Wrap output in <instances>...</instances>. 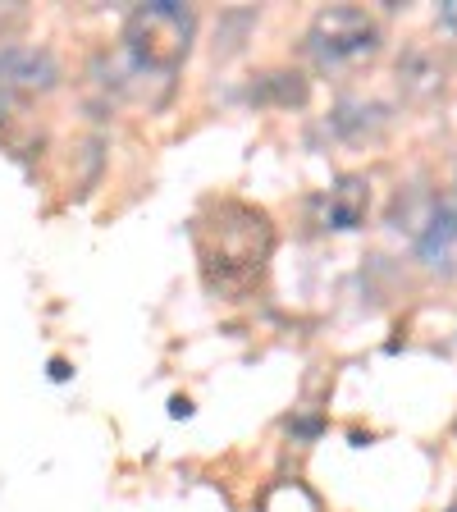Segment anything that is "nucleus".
<instances>
[{
  "label": "nucleus",
  "instance_id": "f257e3e1",
  "mask_svg": "<svg viewBox=\"0 0 457 512\" xmlns=\"http://www.w3.org/2000/svg\"><path fill=\"white\" fill-rule=\"evenodd\" d=\"M202 266H206V279L215 288H247L261 279L266 270V256H270V220L266 211L256 206H243V202H224L215 220L202 224Z\"/></svg>",
  "mask_w": 457,
  "mask_h": 512
},
{
  "label": "nucleus",
  "instance_id": "f03ea898",
  "mask_svg": "<svg viewBox=\"0 0 457 512\" xmlns=\"http://www.w3.org/2000/svg\"><path fill=\"white\" fill-rule=\"evenodd\" d=\"M197 37V10L183 0H151L124 19V60L138 64L142 74L165 78L179 74Z\"/></svg>",
  "mask_w": 457,
  "mask_h": 512
},
{
  "label": "nucleus",
  "instance_id": "7ed1b4c3",
  "mask_svg": "<svg viewBox=\"0 0 457 512\" xmlns=\"http://www.w3.org/2000/svg\"><path fill=\"white\" fill-rule=\"evenodd\" d=\"M384 46V28L375 14L357 10V5H330L320 10L307 28V51L316 60V69L325 74H348L362 69L366 60H375Z\"/></svg>",
  "mask_w": 457,
  "mask_h": 512
},
{
  "label": "nucleus",
  "instance_id": "20e7f679",
  "mask_svg": "<svg viewBox=\"0 0 457 512\" xmlns=\"http://www.w3.org/2000/svg\"><path fill=\"white\" fill-rule=\"evenodd\" d=\"M60 64L42 46H0V115L55 87Z\"/></svg>",
  "mask_w": 457,
  "mask_h": 512
},
{
  "label": "nucleus",
  "instance_id": "39448f33",
  "mask_svg": "<svg viewBox=\"0 0 457 512\" xmlns=\"http://www.w3.org/2000/svg\"><path fill=\"white\" fill-rule=\"evenodd\" d=\"M366 206H371V188L357 174H343L330 192H325V224L330 229H357L366 220Z\"/></svg>",
  "mask_w": 457,
  "mask_h": 512
},
{
  "label": "nucleus",
  "instance_id": "423d86ee",
  "mask_svg": "<svg viewBox=\"0 0 457 512\" xmlns=\"http://www.w3.org/2000/svg\"><path fill=\"white\" fill-rule=\"evenodd\" d=\"M457 243V211H448V206H439L435 215H430V229L421 234V243H416V252H421V261H430V266H439L448 256V247Z\"/></svg>",
  "mask_w": 457,
  "mask_h": 512
}]
</instances>
